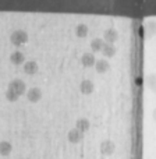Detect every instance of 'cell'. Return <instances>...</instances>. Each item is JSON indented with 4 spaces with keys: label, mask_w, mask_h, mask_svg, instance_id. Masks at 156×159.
<instances>
[{
    "label": "cell",
    "mask_w": 156,
    "mask_h": 159,
    "mask_svg": "<svg viewBox=\"0 0 156 159\" xmlns=\"http://www.w3.org/2000/svg\"><path fill=\"white\" fill-rule=\"evenodd\" d=\"M27 41H28V34L22 30L14 31L10 35V42L13 45H16V46H21V45H24Z\"/></svg>",
    "instance_id": "6da1fadb"
},
{
    "label": "cell",
    "mask_w": 156,
    "mask_h": 159,
    "mask_svg": "<svg viewBox=\"0 0 156 159\" xmlns=\"http://www.w3.org/2000/svg\"><path fill=\"white\" fill-rule=\"evenodd\" d=\"M8 89H11L13 92H16L17 95H22V93H25V91H27V85H25V82L22 81V80H13V81L8 84Z\"/></svg>",
    "instance_id": "7a4b0ae2"
},
{
    "label": "cell",
    "mask_w": 156,
    "mask_h": 159,
    "mask_svg": "<svg viewBox=\"0 0 156 159\" xmlns=\"http://www.w3.org/2000/svg\"><path fill=\"white\" fill-rule=\"evenodd\" d=\"M116 149V145L112 140H105L103 143L100 144V152L103 155H112Z\"/></svg>",
    "instance_id": "3957f363"
},
{
    "label": "cell",
    "mask_w": 156,
    "mask_h": 159,
    "mask_svg": "<svg viewBox=\"0 0 156 159\" xmlns=\"http://www.w3.org/2000/svg\"><path fill=\"white\" fill-rule=\"evenodd\" d=\"M117 38H118V34H117V31L113 30V28L106 30L105 34H103V41H106L105 43H112L113 45L116 41H117Z\"/></svg>",
    "instance_id": "277c9868"
},
{
    "label": "cell",
    "mask_w": 156,
    "mask_h": 159,
    "mask_svg": "<svg viewBox=\"0 0 156 159\" xmlns=\"http://www.w3.org/2000/svg\"><path fill=\"white\" fill-rule=\"evenodd\" d=\"M27 96H28V101L29 102H38V101H41V98H42V91L39 89V88H31V89H28V92H27Z\"/></svg>",
    "instance_id": "5b68a950"
},
{
    "label": "cell",
    "mask_w": 156,
    "mask_h": 159,
    "mask_svg": "<svg viewBox=\"0 0 156 159\" xmlns=\"http://www.w3.org/2000/svg\"><path fill=\"white\" fill-rule=\"evenodd\" d=\"M67 137H69V141L70 143H73V144H77L79 143V141L84 138V133H81V131H78L77 129H71L69 131V134H67Z\"/></svg>",
    "instance_id": "8992f818"
},
{
    "label": "cell",
    "mask_w": 156,
    "mask_h": 159,
    "mask_svg": "<svg viewBox=\"0 0 156 159\" xmlns=\"http://www.w3.org/2000/svg\"><path fill=\"white\" fill-rule=\"evenodd\" d=\"M79 89H81L82 93H85V95H89V93L93 92L95 87H93V82L91 81V80H84V81L79 84Z\"/></svg>",
    "instance_id": "52a82bcc"
},
{
    "label": "cell",
    "mask_w": 156,
    "mask_h": 159,
    "mask_svg": "<svg viewBox=\"0 0 156 159\" xmlns=\"http://www.w3.org/2000/svg\"><path fill=\"white\" fill-rule=\"evenodd\" d=\"M95 56H93V53H84V55L81 56V63L84 67H92L95 66Z\"/></svg>",
    "instance_id": "ba28073f"
},
{
    "label": "cell",
    "mask_w": 156,
    "mask_h": 159,
    "mask_svg": "<svg viewBox=\"0 0 156 159\" xmlns=\"http://www.w3.org/2000/svg\"><path fill=\"white\" fill-rule=\"evenodd\" d=\"M10 61L13 64H22L25 63V56L22 52H18V50H16V52H13L10 55Z\"/></svg>",
    "instance_id": "9c48e42d"
},
{
    "label": "cell",
    "mask_w": 156,
    "mask_h": 159,
    "mask_svg": "<svg viewBox=\"0 0 156 159\" xmlns=\"http://www.w3.org/2000/svg\"><path fill=\"white\" fill-rule=\"evenodd\" d=\"M109 67H110V64L106 59H99V60L95 61V69L98 73H106L109 70Z\"/></svg>",
    "instance_id": "30bf717a"
},
{
    "label": "cell",
    "mask_w": 156,
    "mask_h": 159,
    "mask_svg": "<svg viewBox=\"0 0 156 159\" xmlns=\"http://www.w3.org/2000/svg\"><path fill=\"white\" fill-rule=\"evenodd\" d=\"M24 71L29 75L35 74V73L38 71V64H36V61H32V60L25 61L24 63Z\"/></svg>",
    "instance_id": "8fae6325"
},
{
    "label": "cell",
    "mask_w": 156,
    "mask_h": 159,
    "mask_svg": "<svg viewBox=\"0 0 156 159\" xmlns=\"http://www.w3.org/2000/svg\"><path fill=\"white\" fill-rule=\"evenodd\" d=\"M100 52L103 53L106 57H113V56L116 55V46L114 45H112V43H105Z\"/></svg>",
    "instance_id": "7c38bea8"
},
{
    "label": "cell",
    "mask_w": 156,
    "mask_h": 159,
    "mask_svg": "<svg viewBox=\"0 0 156 159\" xmlns=\"http://www.w3.org/2000/svg\"><path fill=\"white\" fill-rule=\"evenodd\" d=\"M89 126L91 124H89V120H88V119H78L74 129H77L78 131H81V133H85L88 129H89Z\"/></svg>",
    "instance_id": "4fadbf2b"
},
{
    "label": "cell",
    "mask_w": 156,
    "mask_h": 159,
    "mask_svg": "<svg viewBox=\"0 0 156 159\" xmlns=\"http://www.w3.org/2000/svg\"><path fill=\"white\" fill-rule=\"evenodd\" d=\"M88 25L84 24V22H81V24H78L77 27H75V35L78 36V38H84V36L88 35Z\"/></svg>",
    "instance_id": "5bb4252c"
},
{
    "label": "cell",
    "mask_w": 156,
    "mask_h": 159,
    "mask_svg": "<svg viewBox=\"0 0 156 159\" xmlns=\"http://www.w3.org/2000/svg\"><path fill=\"white\" fill-rule=\"evenodd\" d=\"M11 151H13V145H11L8 141H0V155L6 157V155H8Z\"/></svg>",
    "instance_id": "9a60e30c"
},
{
    "label": "cell",
    "mask_w": 156,
    "mask_h": 159,
    "mask_svg": "<svg viewBox=\"0 0 156 159\" xmlns=\"http://www.w3.org/2000/svg\"><path fill=\"white\" fill-rule=\"evenodd\" d=\"M105 45V41L102 38H95L92 39V42H91V49L93 50V52H100L102 48H103Z\"/></svg>",
    "instance_id": "2e32d148"
},
{
    "label": "cell",
    "mask_w": 156,
    "mask_h": 159,
    "mask_svg": "<svg viewBox=\"0 0 156 159\" xmlns=\"http://www.w3.org/2000/svg\"><path fill=\"white\" fill-rule=\"evenodd\" d=\"M6 98H7V101H10V102H16L17 99H18V95H17L16 92H13L11 89H7L6 91Z\"/></svg>",
    "instance_id": "e0dca14e"
},
{
    "label": "cell",
    "mask_w": 156,
    "mask_h": 159,
    "mask_svg": "<svg viewBox=\"0 0 156 159\" xmlns=\"http://www.w3.org/2000/svg\"><path fill=\"white\" fill-rule=\"evenodd\" d=\"M148 82H149V85H151V87H154V75H149V77H148Z\"/></svg>",
    "instance_id": "ac0fdd59"
}]
</instances>
